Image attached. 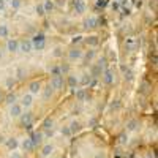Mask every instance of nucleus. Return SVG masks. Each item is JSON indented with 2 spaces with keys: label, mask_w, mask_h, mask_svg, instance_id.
Instances as JSON below:
<instances>
[{
  "label": "nucleus",
  "mask_w": 158,
  "mask_h": 158,
  "mask_svg": "<svg viewBox=\"0 0 158 158\" xmlns=\"http://www.w3.org/2000/svg\"><path fill=\"white\" fill-rule=\"evenodd\" d=\"M22 112H24V108L21 106L18 101L13 103V104H10V108H8V115H10L11 118H19Z\"/></svg>",
  "instance_id": "1"
},
{
  "label": "nucleus",
  "mask_w": 158,
  "mask_h": 158,
  "mask_svg": "<svg viewBox=\"0 0 158 158\" xmlns=\"http://www.w3.org/2000/svg\"><path fill=\"white\" fill-rule=\"evenodd\" d=\"M32 44H33V49H36V51H43L44 46H46V38H44V35H43V33L35 35V36L32 38Z\"/></svg>",
  "instance_id": "2"
},
{
  "label": "nucleus",
  "mask_w": 158,
  "mask_h": 158,
  "mask_svg": "<svg viewBox=\"0 0 158 158\" xmlns=\"http://www.w3.org/2000/svg\"><path fill=\"white\" fill-rule=\"evenodd\" d=\"M33 95L32 94H24L22 97H21V100H19V104L24 108V109H30L32 106H33Z\"/></svg>",
  "instance_id": "3"
},
{
  "label": "nucleus",
  "mask_w": 158,
  "mask_h": 158,
  "mask_svg": "<svg viewBox=\"0 0 158 158\" xmlns=\"http://www.w3.org/2000/svg\"><path fill=\"white\" fill-rule=\"evenodd\" d=\"M49 85H51V89H52V90H60V89L63 87V79H62V76L54 74V76L51 77Z\"/></svg>",
  "instance_id": "4"
},
{
  "label": "nucleus",
  "mask_w": 158,
  "mask_h": 158,
  "mask_svg": "<svg viewBox=\"0 0 158 158\" xmlns=\"http://www.w3.org/2000/svg\"><path fill=\"white\" fill-rule=\"evenodd\" d=\"M6 51L15 54V52H19V40L16 38H10L6 41Z\"/></svg>",
  "instance_id": "5"
},
{
  "label": "nucleus",
  "mask_w": 158,
  "mask_h": 158,
  "mask_svg": "<svg viewBox=\"0 0 158 158\" xmlns=\"http://www.w3.org/2000/svg\"><path fill=\"white\" fill-rule=\"evenodd\" d=\"M54 150H56V146L54 144H44V146L41 147V152H40V155H41V158H49L52 153H54Z\"/></svg>",
  "instance_id": "6"
},
{
  "label": "nucleus",
  "mask_w": 158,
  "mask_h": 158,
  "mask_svg": "<svg viewBox=\"0 0 158 158\" xmlns=\"http://www.w3.org/2000/svg\"><path fill=\"white\" fill-rule=\"evenodd\" d=\"M19 51L24 52V54H29V52H32V51H33L32 40H22V41H19Z\"/></svg>",
  "instance_id": "7"
},
{
  "label": "nucleus",
  "mask_w": 158,
  "mask_h": 158,
  "mask_svg": "<svg viewBox=\"0 0 158 158\" xmlns=\"http://www.w3.org/2000/svg\"><path fill=\"white\" fill-rule=\"evenodd\" d=\"M5 146H6V149L11 152V150H18V147H19V141H18V138H8V139H5Z\"/></svg>",
  "instance_id": "8"
},
{
  "label": "nucleus",
  "mask_w": 158,
  "mask_h": 158,
  "mask_svg": "<svg viewBox=\"0 0 158 158\" xmlns=\"http://www.w3.org/2000/svg\"><path fill=\"white\" fill-rule=\"evenodd\" d=\"M41 84H40L38 81H32L30 84H29V94H32L33 97L35 95H38V94H41Z\"/></svg>",
  "instance_id": "9"
},
{
  "label": "nucleus",
  "mask_w": 158,
  "mask_h": 158,
  "mask_svg": "<svg viewBox=\"0 0 158 158\" xmlns=\"http://www.w3.org/2000/svg\"><path fill=\"white\" fill-rule=\"evenodd\" d=\"M19 146L22 147V150H24V152H32V150H33V144H32L30 138L22 139V142H19Z\"/></svg>",
  "instance_id": "10"
},
{
  "label": "nucleus",
  "mask_w": 158,
  "mask_h": 158,
  "mask_svg": "<svg viewBox=\"0 0 158 158\" xmlns=\"http://www.w3.org/2000/svg\"><path fill=\"white\" fill-rule=\"evenodd\" d=\"M81 57H82V51L77 49V48H74V49H71V51L68 52V59H70L71 62H74V60H77V59H81Z\"/></svg>",
  "instance_id": "11"
},
{
  "label": "nucleus",
  "mask_w": 158,
  "mask_h": 158,
  "mask_svg": "<svg viewBox=\"0 0 158 158\" xmlns=\"http://www.w3.org/2000/svg\"><path fill=\"white\" fill-rule=\"evenodd\" d=\"M139 127V122L136 120V118H133V120H130L127 123V133H133V131H136Z\"/></svg>",
  "instance_id": "12"
},
{
  "label": "nucleus",
  "mask_w": 158,
  "mask_h": 158,
  "mask_svg": "<svg viewBox=\"0 0 158 158\" xmlns=\"http://www.w3.org/2000/svg\"><path fill=\"white\" fill-rule=\"evenodd\" d=\"M19 118L22 120V123H24L25 127H29V125L32 123V118H33V117H32V114H30V112H22Z\"/></svg>",
  "instance_id": "13"
},
{
  "label": "nucleus",
  "mask_w": 158,
  "mask_h": 158,
  "mask_svg": "<svg viewBox=\"0 0 158 158\" xmlns=\"http://www.w3.org/2000/svg\"><path fill=\"white\" fill-rule=\"evenodd\" d=\"M97 24H98V19H97L95 16H90V18H87V19L84 21V25H85V27H89V29L97 27Z\"/></svg>",
  "instance_id": "14"
},
{
  "label": "nucleus",
  "mask_w": 158,
  "mask_h": 158,
  "mask_svg": "<svg viewBox=\"0 0 158 158\" xmlns=\"http://www.w3.org/2000/svg\"><path fill=\"white\" fill-rule=\"evenodd\" d=\"M74 10H76V13H84L85 11L84 0H74Z\"/></svg>",
  "instance_id": "15"
},
{
  "label": "nucleus",
  "mask_w": 158,
  "mask_h": 158,
  "mask_svg": "<svg viewBox=\"0 0 158 158\" xmlns=\"http://www.w3.org/2000/svg\"><path fill=\"white\" fill-rule=\"evenodd\" d=\"M67 84H68V87H70V89H76V85L79 84V79H77L76 76L70 74V76H68V79H67Z\"/></svg>",
  "instance_id": "16"
},
{
  "label": "nucleus",
  "mask_w": 158,
  "mask_h": 158,
  "mask_svg": "<svg viewBox=\"0 0 158 158\" xmlns=\"http://www.w3.org/2000/svg\"><path fill=\"white\" fill-rule=\"evenodd\" d=\"M30 141H32V144H33V147L38 146V144H41V142H43V133H35V135L30 138Z\"/></svg>",
  "instance_id": "17"
},
{
  "label": "nucleus",
  "mask_w": 158,
  "mask_h": 158,
  "mask_svg": "<svg viewBox=\"0 0 158 158\" xmlns=\"http://www.w3.org/2000/svg\"><path fill=\"white\" fill-rule=\"evenodd\" d=\"M10 35V27L6 24H0V38H8Z\"/></svg>",
  "instance_id": "18"
},
{
  "label": "nucleus",
  "mask_w": 158,
  "mask_h": 158,
  "mask_svg": "<svg viewBox=\"0 0 158 158\" xmlns=\"http://www.w3.org/2000/svg\"><path fill=\"white\" fill-rule=\"evenodd\" d=\"M104 82H106L108 85H111V84L114 82V74H112L111 70H106V71H104Z\"/></svg>",
  "instance_id": "19"
},
{
  "label": "nucleus",
  "mask_w": 158,
  "mask_h": 158,
  "mask_svg": "<svg viewBox=\"0 0 158 158\" xmlns=\"http://www.w3.org/2000/svg\"><path fill=\"white\" fill-rule=\"evenodd\" d=\"M68 127H70V130H71V133H76V131L81 130V123H79V120H73Z\"/></svg>",
  "instance_id": "20"
},
{
  "label": "nucleus",
  "mask_w": 158,
  "mask_h": 158,
  "mask_svg": "<svg viewBox=\"0 0 158 158\" xmlns=\"http://www.w3.org/2000/svg\"><path fill=\"white\" fill-rule=\"evenodd\" d=\"M76 100L77 101H84L85 100V90L84 89H77L76 90Z\"/></svg>",
  "instance_id": "21"
},
{
  "label": "nucleus",
  "mask_w": 158,
  "mask_h": 158,
  "mask_svg": "<svg viewBox=\"0 0 158 158\" xmlns=\"http://www.w3.org/2000/svg\"><path fill=\"white\" fill-rule=\"evenodd\" d=\"M60 133H62V136H65V138H70V136L73 135L68 125H65V127H62V128H60Z\"/></svg>",
  "instance_id": "22"
},
{
  "label": "nucleus",
  "mask_w": 158,
  "mask_h": 158,
  "mask_svg": "<svg viewBox=\"0 0 158 158\" xmlns=\"http://www.w3.org/2000/svg\"><path fill=\"white\" fill-rule=\"evenodd\" d=\"M10 6L13 8V10H19L21 6H22V0H10Z\"/></svg>",
  "instance_id": "23"
},
{
  "label": "nucleus",
  "mask_w": 158,
  "mask_h": 158,
  "mask_svg": "<svg viewBox=\"0 0 158 158\" xmlns=\"http://www.w3.org/2000/svg\"><path fill=\"white\" fill-rule=\"evenodd\" d=\"M35 11H36V15H38V16H44V15H46V11H44V6H43V3H38V5L35 6Z\"/></svg>",
  "instance_id": "24"
},
{
  "label": "nucleus",
  "mask_w": 158,
  "mask_h": 158,
  "mask_svg": "<svg viewBox=\"0 0 158 158\" xmlns=\"http://www.w3.org/2000/svg\"><path fill=\"white\" fill-rule=\"evenodd\" d=\"M85 41H87V44H90V46H98V36H89L87 40H85Z\"/></svg>",
  "instance_id": "25"
},
{
  "label": "nucleus",
  "mask_w": 158,
  "mask_h": 158,
  "mask_svg": "<svg viewBox=\"0 0 158 158\" xmlns=\"http://www.w3.org/2000/svg\"><path fill=\"white\" fill-rule=\"evenodd\" d=\"M62 56H63V51H62V48H60V46H57L54 51H52V57L59 59V57H62Z\"/></svg>",
  "instance_id": "26"
},
{
  "label": "nucleus",
  "mask_w": 158,
  "mask_h": 158,
  "mask_svg": "<svg viewBox=\"0 0 158 158\" xmlns=\"http://www.w3.org/2000/svg\"><path fill=\"white\" fill-rule=\"evenodd\" d=\"M122 71H123V74H125V79H128V81H131V79H133V73H131L127 67H122Z\"/></svg>",
  "instance_id": "27"
},
{
  "label": "nucleus",
  "mask_w": 158,
  "mask_h": 158,
  "mask_svg": "<svg viewBox=\"0 0 158 158\" xmlns=\"http://www.w3.org/2000/svg\"><path fill=\"white\" fill-rule=\"evenodd\" d=\"M43 6H44V11L48 13V11H52V8H54V3H52L51 0H46V2L43 3Z\"/></svg>",
  "instance_id": "28"
},
{
  "label": "nucleus",
  "mask_w": 158,
  "mask_h": 158,
  "mask_svg": "<svg viewBox=\"0 0 158 158\" xmlns=\"http://www.w3.org/2000/svg\"><path fill=\"white\" fill-rule=\"evenodd\" d=\"M52 125H54V123H52V120H46L44 122V130H48V135L52 133Z\"/></svg>",
  "instance_id": "29"
},
{
  "label": "nucleus",
  "mask_w": 158,
  "mask_h": 158,
  "mask_svg": "<svg viewBox=\"0 0 158 158\" xmlns=\"http://www.w3.org/2000/svg\"><path fill=\"white\" fill-rule=\"evenodd\" d=\"M10 158H22V153L18 150H11L10 152Z\"/></svg>",
  "instance_id": "30"
},
{
  "label": "nucleus",
  "mask_w": 158,
  "mask_h": 158,
  "mask_svg": "<svg viewBox=\"0 0 158 158\" xmlns=\"http://www.w3.org/2000/svg\"><path fill=\"white\" fill-rule=\"evenodd\" d=\"M8 8V3L5 2V0H0V13H5Z\"/></svg>",
  "instance_id": "31"
},
{
  "label": "nucleus",
  "mask_w": 158,
  "mask_h": 158,
  "mask_svg": "<svg viewBox=\"0 0 158 158\" xmlns=\"http://www.w3.org/2000/svg\"><path fill=\"white\" fill-rule=\"evenodd\" d=\"M6 103H8V104L16 103V97H15V94H10V95L6 97Z\"/></svg>",
  "instance_id": "32"
},
{
  "label": "nucleus",
  "mask_w": 158,
  "mask_h": 158,
  "mask_svg": "<svg viewBox=\"0 0 158 158\" xmlns=\"http://www.w3.org/2000/svg\"><path fill=\"white\" fill-rule=\"evenodd\" d=\"M118 139H120V141H118L120 144H127V142H128V135H127V133H122Z\"/></svg>",
  "instance_id": "33"
},
{
  "label": "nucleus",
  "mask_w": 158,
  "mask_h": 158,
  "mask_svg": "<svg viewBox=\"0 0 158 158\" xmlns=\"http://www.w3.org/2000/svg\"><path fill=\"white\" fill-rule=\"evenodd\" d=\"M95 57V51H90V52H87L85 54V60H92Z\"/></svg>",
  "instance_id": "34"
},
{
  "label": "nucleus",
  "mask_w": 158,
  "mask_h": 158,
  "mask_svg": "<svg viewBox=\"0 0 158 158\" xmlns=\"http://www.w3.org/2000/svg\"><path fill=\"white\" fill-rule=\"evenodd\" d=\"M51 94H52V89H51V85H48L46 87V92H44V98H49Z\"/></svg>",
  "instance_id": "35"
},
{
  "label": "nucleus",
  "mask_w": 158,
  "mask_h": 158,
  "mask_svg": "<svg viewBox=\"0 0 158 158\" xmlns=\"http://www.w3.org/2000/svg\"><path fill=\"white\" fill-rule=\"evenodd\" d=\"M95 158H106V153H104V152H98L95 155Z\"/></svg>",
  "instance_id": "36"
},
{
  "label": "nucleus",
  "mask_w": 158,
  "mask_h": 158,
  "mask_svg": "<svg viewBox=\"0 0 158 158\" xmlns=\"http://www.w3.org/2000/svg\"><path fill=\"white\" fill-rule=\"evenodd\" d=\"M18 77H19V79L24 77V70H22V68H18Z\"/></svg>",
  "instance_id": "37"
},
{
  "label": "nucleus",
  "mask_w": 158,
  "mask_h": 158,
  "mask_svg": "<svg viewBox=\"0 0 158 158\" xmlns=\"http://www.w3.org/2000/svg\"><path fill=\"white\" fill-rule=\"evenodd\" d=\"M79 41H81V36H77V38H74V40H73V43H74V44H76V43H79Z\"/></svg>",
  "instance_id": "38"
},
{
  "label": "nucleus",
  "mask_w": 158,
  "mask_h": 158,
  "mask_svg": "<svg viewBox=\"0 0 158 158\" xmlns=\"http://www.w3.org/2000/svg\"><path fill=\"white\" fill-rule=\"evenodd\" d=\"M3 142H5V138H3L2 135H0V144H3Z\"/></svg>",
  "instance_id": "39"
},
{
  "label": "nucleus",
  "mask_w": 158,
  "mask_h": 158,
  "mask_svg": "<svg viewBox=\"0 0 158 158\" xmlns=\"http://www.w3.org/2000/svg\"><path fill=\"white\" fill-rule=\"evenodd\" d=\"M0 100H2V90H0Z\"/></svg>",
  "instance_id": "40"
},
{
  "label": "nucleus",
  "mask_w": 158,
  "mask_h": 158,
  "mask_svg": "<svg viewBox=\"0 0 158 158\" xmlns=\"http://www.w3.org/2000/svg\"><path fill=\"white\" fill-rule=\"evenodd\" d=\"M0 59H2V52H0Z\"/></svg>",
  "instance_id": "41"
},
{
  "label": "nucleus",
  "mask_w": 158,
  "mask_h": 158,
  "mask_svg": "<svg viewBox=\"0 0 158 158\" xmlns=\"http://www.w3.org/2000/svg\"><path fill=\"white\" fill-rule=\"evenodd\" d=\"M5 2H6V3H8V2H10V0H5Z\"/></svg>",
  "instance_id": "42"
}]
</instances>
